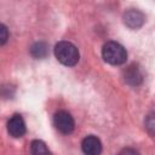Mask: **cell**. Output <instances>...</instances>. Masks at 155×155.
Here are the masks:
<instances>
[{
	"label": "cell",
	"instance_id": "6da1fadb",
	"mask_svg": "<svg viewBox=\"0 0 155 155\" xmlns=\"http://www.w3.org/2000/svg\"><path fill=\"white\" fill-rule=\"evenodd\" d=\"M54 56L63 65L74 67L80 58L78 47L69 41H59L54 46Z\"/></svg>",
	"mask_w": 155,
	"mask_h": 155
},
{
	"label": "cell",
	"instance_id": "7a4b0ae2",
	"mask_svg": "<svg viewBox=\"0 0 155 155\" xmlns=\"http://www.w3.org/2000/svg\"><path fill=\"white\" fill-rule=\"evenodd\" d=\"M102 56L103 59L111 65H121L127 59L126 48L116 41L105 42L102 48Z\"/></svg>",
	"mask_w": 155,
	"mask_h": 155
},
{
	"label": "cell",
	"instance_id": "3957f363",
	"mask_svg": "<svg viewBox=\"0 0 155 155\" xmlns=\"http://www.w3.org/2000/svg\"><path fill=\"white\" fill-rule=\"evenodd\" d=\"M54 127L63 134H69L74 131L75 122L71 114L67 110H58L53 116Z\"/></svg>",
	"mask_w": 155,
	"mask_h": 155
},
{
	"label": "cell",
	"instance_id": "277c9868",
	"mask_svg": "<svg viewBox=\"0 0 155 155\" xmlns=\"http://www.w3.org/2000/svg\"><path fill=\"white\" fill-rule=\"evenodd\" d=\"M7 132L13 138H21L25 134L27 127L23 117L19 114H15L7 122Z\"/></svg>",
	"mask_w": 155,
	"mask_h": 155
},
{
	"label": "cell",
	"instance_id": "5b68a950",
	"mask_svg": "<svg viewBox=\"0 0 155 155\" xmlns=\"http://www.w3.org/2000/svg\"><path fill=\"white\" fill-rule=\"evenodd\" d=\"M81 149L85 155H101L102 154V142L98 137L90 134L84 138L81 143Z\"/></svg>",
	"mask_w": 155,
	"mask_h": 155
},
{
	"label": "cell",
	"instance_id": "8992f818",
	"mask_svg": "<svg viewBox=\"0 0 155 155\" xmlns=\"http://www.w3.org/2000/svg\"><path fill=\"white\" fill-rule=\"evenodd\" d=\"M145 22V16L136 8H131L124 13V23L131 29L140 28Z\"/></svg>",
	"mask_w": 155,
	"mask_h": 155
},
{
	"label": "cell",
	"instance_id": "52a82bcc",
	"mask_svg": "<svg viewBox=\"0 0 155 155\" xmlns=\"http://www.w3.org/2000/svg\"><path fill=\"white\" fill-rule=\"evenodd\" d=\"M143 80L142 73L139 70V68L136 64H131L126 70H125V81L130 85H139Z\"/></svg>",
	"mask_w": 155,
	"mask_h": 155
},
{
	"label": "cell",
	"instance_id": "ba28073f",
	"mask_svg": "<svg viewBox=\"0 0 155 155\" xmlns=\"http://www.w3.org/2000/svg\"><path fill=\"white\" fill-rule=\"evenodd\" d=\"M30 153L31 155H53L51 150L47 148V145L40 140V139H34L30 143Z\"/></svg>",
	"mask_w": 155,
	"mask_h": 155
},
{
	"label": "cell",
	"instance_id": "9c48e42d",
	"mask_svg": "<svg viewBox=\"0 0 155 155\" xmlns=\"http://www.w3.org/2000/svg\"><path fill=\"white\" fill-rule=\"evenodd\" d=\"M30 53L34 58H45L48 53V47L44 41H39L35 42L31 47H30Z\"/></svg>",
	"mask_w": 155,
	"mask_h": 155
},
{
	"label": "cell",
	"instance_id": "30bf717a",
	"mask_svg": "<svg viewBox=\"0 0 155 155\" xmlns=\"http://www.w3.org/2000/svg\"><path fill=\"white\" fill-rule=\"evenodd\" d=\"M145 128L148 130L149 134L153 136L154 134V130H155V122H154V114L150 113L147 119H145Z\"/></svg>",
	"mask_w": 155,
	"mask_h": 155
},
{
	"label": "cell",
	"instance_id": "8fae6325",
	"mask_svg": "<svg viewBox=\"0 0 155 155\" xmlns=\"http://www.w3.org/2000/svg\"><path fill=\"white\" fill-rule=\"evenodd\" d=\"M8 29H7V27L5 25V24H2V23H0V46H2V45H5L6 42H7V40H8Z\"/></svg>",
	"mask_w": 155,
	"mask_h": 155
},
{
	"label": "cell",
	"instance_id": "7c38bea8",
	"mask_svg": "<svg viewBox=\"0 0 155 155\" xmlns=\"http://www.w3.org/2000/svg\"><path fill=\"white\" fill-rule=\"evenodd\" d=\"M119 155H140V154L133 148H125L121 150V153Z\"/></svg>",
	"mask_w": 155,
	"mask_h": 155
}]
</instances>
